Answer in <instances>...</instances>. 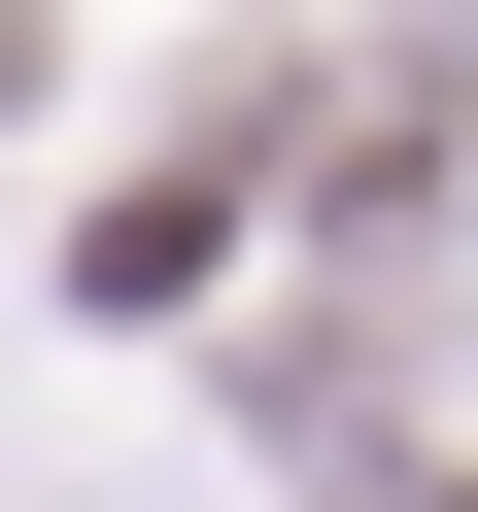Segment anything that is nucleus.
Instances as JSON below:
<instances>
[{
	"instance_id": "f257e3e1",
	"label": "nucleus",
	"mask_w": 478,
	"mask_h": 512,
	"mask_svg": "<svg viewBox=\"0 0 478 512\" xmlns=\"http://www.w3.org/2000/svg\"><path fill=\"white\" fill-rule=\"evenodd\" d=\"M376 512H478V478H376Z\"/></svg>"
}]
</instances>
